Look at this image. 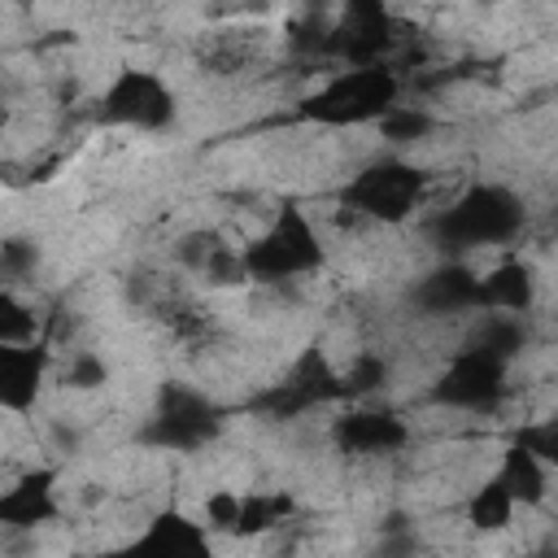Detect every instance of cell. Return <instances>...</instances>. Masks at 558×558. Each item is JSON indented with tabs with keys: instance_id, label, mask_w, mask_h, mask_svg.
<instances>
[{
	"instance_id": "cell-1",
	"label": "cell",
	"mask_w": 558,
	"mask_h": 558,
	"mask_svg": "<svg viewBox=\"0 0 558 558\" xmlns=\"http://www.w3.org/2000/svg\"><path fill=\"white\" fill-rule=\"evenodd\" d=\"M401 100V74L384 61L375 65H344L331 70L305 100L301 118L314 126H375L392 105Z\"/></svg>"
},
{
	"instance_id": "cell-2",
	"label": "cell",
	"mask_w": 558,
	"mask_h": 558,
	"mask_svg": "<svg viewBox=\"0 0 558 558\" xmlns=\"http://www.w3.org/2000/svg\"><path fill=\"white\" fill-rule=\"evenodd\" d=\"M523 201L501 187V183H475L466 187L453 205H445L432 222V235L453 248V253H471V248H506L519 240L523 231Z\"/></svg>"
},
{
	"instance_id": "cell-3",
	"label": "cell",
	"mask_w": 558,
	"mask_h": 558,
	"mask_svg": "<svg viewBox=\"0 0 558 558\" xmlns=\"http://www.w3.org/2000/svg\"><path fill=\"white\" fill-rule=\"evenodd\" d=\"M423 196H427V174L410 157L384 153V157L357 166V174L340 192V205L366 222L401 227L423 209Z\"/></svg>"
},
{
	"instance_id": "cell-4",
	"label": "cell",
	"mask_w": 558,
	"mask_h": 558,
	"mask_svg": "<svg viewBox=\"0 0 558 558\" xmlns=\"http://www.w3.org/2000/svg\"><path fill=\"white\" fill-rule=\"evenodd\" d=\"M323 235L314 227V218L305 209H279V218L253 235L244 244V266H248V279L257 283H270V288H288V283H301L305 275L323 270Z\"/></svg>"
},
{
	"instance_id": "cell-5",
	"label": "cell",
	"mask_w": 558,
	"mask_h": 558,
	"mask_svg": "<svg viewBox=\"0 0 558 558\" xmlns=\"http://www.w3.org/2000/svg\"><path fill=\"white\" fill-rule=\"evenodd\" d=\"M96 118L109 126H131V131H166L179 118V96L174 87L144 65H122L96 96Z\"/></svg>"
},
{
	"instance_id": "cell-6",
	"label": "cell",
	"mask_w": 558,
	"mask_h": 558,
	"mask_svg": "<svg viewBox=\"0 0 558 558\" xmlns=\"http://www.w3.org/2000/svg\"><path fill=\"white\" fill-rule=\"evenodd\" d=\"M506 375H510V362L471 344L462 353L449 357V366L432 379V401L445 405V410H458V414H475V410H493L497 397L506 392Z\"/></svg>"
},
{
	"instance_id": "cell-7",
	"label": "cell",
	"mask_w": 558,
	"mask_h": 558,
	"mask_svg": "<svg viewBox=\"0 0 558 558\" xmlns=\"http://www.w3.org/2000/svg\"><path fill=\"white\" fill-rule=\"evenodd\" d=\"M218 432V410L205 392L196 388H183V384H170L157 401V414L148 423V440L161 445V449H174V453H192L201 449L209 436Z\"/></svg>"
},
{
	"instance_id": "cell-8",
	"label": "cell",
	"mask_w": 558,
	"mask_h": 558,
	"mask_svg": "<svg viewBox=\"0 0 558 558\" xmlns=\"http://www.w3.org/2000/svg\"><path fill=\"white\" fill-rule=\"evenodd\" d=\"M331 445L353 458H388L410 445V423L392 410H349L331 418Z\"/></svg>"
},
{
	"instance_id": "cell-9",
	"label": "cell",
	"mask_w": 558,
	"mask_h": 558,
	"mask_svg": "<svg viewBox=\"0 0 558 558\" xmlns=\"http://www.w3.org/2000/svg\"><path fill=\"white\" fill-rule=\"evenodd\" d=\"M57 519H61V493H57V471H48V466L22 471L0 493V527H9V532H35Z\"/></svg>"
},
{
	"instance_id": "cell-10",
	"label": "cell",
	"mask_w": 558,
	"mask_h": 558,
	"mask_svg": "<svg viewBox=\"0 0 558 558\" xmlns=\"http://www.w3.org/2000/svg\"><path fill=\"white\" fill-rule=\"evenodd\" d=\"M48 349L44 344H0V410L26 414L39 401V388L48 379Z\"/></svg>"
},
{
	"instance_id": "cell-11",
	"label": "cell",
	"mask_w": 558,
	"mask_h": 558,
	"mask_svg": "<svg viewBox=\"0 0 558 558\" xmlns=\"http://www.w3.org/2000/svg\"><path fill=\"white\" fill-rule=\"evenodd\" d=\"M497 480L510 488V497H514L523 510H541V506L549 501V493H554V462L536 458L532 449H523V445L514 440V445L501 453Z\"/></svg>"
},
{
	"instance_id": "cell-12",
	"label": "cell",
	"mask_w": 558,
	"mask_h": 558,
	"mask_svg": "<svg viewBox=\"0 0 558 558\" xmlns=\"http://www.w3.org/2000/svg\"><path fill=\"white\" fill-rule=\"evenodd\" d=\"M536 301L532 270L523 262H497L488 275H475V310H501V314H527Z\"/></svg>"
},
{
	"instance_id": "cell-13",
	"label": "cell",
	"mask_w": 558,
	"mask_h": 558,
	"mask_svg": "<svg viewBox=\"0 0 558 558\" xmlns=\"http://www.w3.org/2000/svg\"><path fill=\"white\" fill-rule=\"evenodd\" d=\"M209 527L205 519H192L183 514L179 506H166L148 519V532H144V545L153 549H166V554H205L209 549Z\"/></svg>"
},
{
	"instance_id": "cell-14",
	"label": "cell",
	"mask_w": 558,
	"mask_h": 558,
	"mask_svg": "<svg viewBox=\"0 0 558 558\" xmlns=\"http://www.w3.org/2000/svg\"><path fill=\"white\" fill-rule=\"evenodd\" d=\"M436 113L432 109H418V105H392L379 122H375V135H379V144L384 148H392V153H401V148H410V144H427L432 135H436Z\"/></svg>"
},
{
	"instance_id": "cell-15",
	"label": "cell",
	"mask_w": 558,
	"mask_h": 558,
	"mask_svg": "<svg viewBox=\"0 0 558 558\" xmlns=\"http://www.w3.org/2000/svg\"><path fill=\"white\" fill-rule=\"evenodd\" d=\"M519 514V501L510 497V488L493 475V480H480L466 497V523L475 532H506Z\"/></svg>"
},
{
	"instance_id": "cell-16",
	"label": "cell",
	"mask_w": 558,
	"mask_h": 558,
	"mask_svg": "<svg viewBox=\"0 0 558 558\" xmlns=\"http://www.w3.org/2000/svg\"><path fill=\"white\" fill-rule=\"evenodd\" d=\"M296 510V501L288 493H244L240 497V519H235V536H262L275 532L288 514Z\"/></svg>"
},
{
	"instance_id": "cell-17",
	"label": "cell",
	"mask_w": 558,
	"mask_h": 558,
	"mask_svg": "<svg viewBox=\"0 0 558 558\" xmlns=\"http://www.w3.org/2000/svg\"><path fill=\"white\" fill-rule=\"evenodd\" d=\"M39 323L44 318L35 314V305L17 288L0 283V344H31L39 336Z\"/></svg>"
},
{
	"instance_id": "cell-18",
	"label": "cell",
	"mask_w": 558,
	"mask_h": 558,
	"mask_svg": "<svg viewBox=\"0 0 558 558\" xmlns=\"http://www.w3.org/2000/svg\"><path fill=\"white\" fill-rule=\"evenodd\" d=\"M39 257L44 253H39L35 235H4L0 240V283H9V288L31 283L39 270Z\"/></svg>"
},
{
	"instance_id": "cell-19",
	"label": "cell",
	"mask_w": 558,
	"mask_h": 558,
	"mask_svg": "<svg viewBox=\"0 0 558 558\" xmlns=\"http://www.w3.org/2000/svg\"><path fill=\"white\" fill-rule=\"evenodd\" d=\"M57 384L70 388V392H96V388H105V384H109V362H105V353H96V349H74V353L65 357Z\"/></svg>"
},
{
	"instance_id": "cell-20",
	"label": "cell",
	"mask_w": 558,
	"mask_h": 558,
	"mask_svg": "<svg viewBox=\"0 0 558 558\" xmlns=\"http://www.w3.org/2000/svg\"><path fill=\"white\" fill-rule=\"evenodd\" d=\"M218 244H222V235H218V231H209V227H192V231H183V235L174 240L170 257H174V266H179L183 275H201L205 257H209Z\"/></svg>"
},
{
	"instance_id": "cell-21",
	"label": "cell",
	"mask_w": 558,
	"mask_h": 558,
	"mask_svg": "<svg viewBox=\"0 0 558 558\" xmlns=\"http://www.w3.org/2000/svg\"><path fill=\"white\" fill-rule=\"evenodd\" d=\"M240 497H244V493H235V488H209L205 501H201L205 527H209V532H231L235 519H240Z\"/></svg>"
},
{
	"instance_id": "cell-22",
	"label": "cell",
	"mask_w": 558,
	"mask_h": 558,
	"mask_svg": "<svg viewBox=\"0 0 558 558\" xmlns=\"http://www.w3.org/2000/svg\"><path fill=\"white\" fill-rule=\"evenodd\" d=\"M384 527H388V532H401V527H410V523H405L401 514H392V519H388ZM379 549H384V554H397V549H414V536H397V541H379Z\"/></svg>"
},
{
	"instance_id": "cell-23",
	"label": "cell",
	"mask_w": 558,
	"mask_h": 558,
	"mask_svg": "<svg viewBox=\"0 0 558 558\" xmlns=\"http://www.w3.org/2000/svg\"><path fill=\"white\" fill-rule=\"evenodd\" d=\"M9 118H13V113H9V105H4V100H0V135H4V131H9Z\"/></svg>"
}]
</instances>
